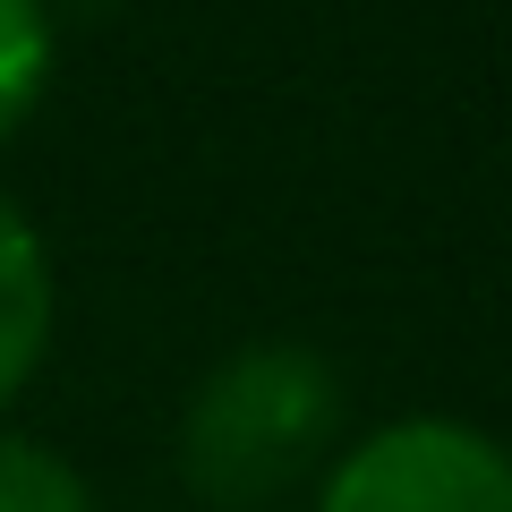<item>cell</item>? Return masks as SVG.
<instances>
[{
	"label": "cell",
	"mask_w": 512,
	"mask_h": 512,
	"mask_svg": "<svg viewBox=\"0 0 512 512\" xmlns=\"http://www.w3.org/2000/svg\"><path fill=\"white\" fill-rule=\"evenodd\" d=\"M0 512H94V495L52 444L0 436Z\"/></svg>",
	"instance_id": "5b68a950"
},
{
	"label": "cell",
	"mask_w": 512,
	"mask_h": 512,
	"mask_svg": "<svg viewBox=\"0 0 512 512\" xmlns=\"http://www.w3.org/2000/svg\"><path fill=\"white\" fill-rule=\"evenodd\" d=\"M43 86H52V18L43 0H0V146L35 120Z\"/></svg>",
	"instance_id": "277c9868"
},
{
	"label": "cell",
	"mask_w": 512,
	"mask_h": 512,
	"mask_svg": "<svg viewBox=\"0 0 512 512\" xmlns=\"http://www.w3.org/2000/svg\"><path fill=\"white\" fill-rule=\"evenodd\" d=\"M333 427H342V384H333V367L316 350H299V342L231 350L197 384L188 427H180L188 487L205 504H265L299 470L325 461Z\"/></svg>",
	"instance_id": "6da1fadb"
},
{
	"label": "cell",
	"mask_w": 512,
	"mask_h": 512,
	"mask_svg": "<svg viewBox=\"0 0 512 512\" xmlns=\"http://www.w3.org/2000/svg\"><path fill=\"white\" fill-rule=\"evenodd\" d=\"M52 342V265L18 205L0 197V402H18Z\"/></svg>",
	"instance_id": "3957f363"
},
{
	"label": "cell",
	"mask_w": 512,
	"mask_h": 512,
	"mask_svg": "<svg viewBox=\"0 0 512 512\" xmlns=\"http://www.w3.org/2000/svg\"><path fill=\"white\" fill-rule=\"evenodd\" d=\"M325 512H512V453L453 419H402L333 461Z\"/></svg>",
	"instance_id": "7a4b0ae2"
}]
</instances>
